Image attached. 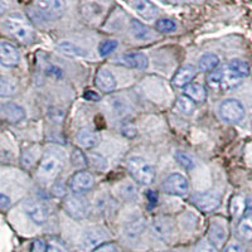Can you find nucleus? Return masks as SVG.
<instances>
[{"mask_svg": "<svg viewBox=\"0 0 252 252\" xmlns=\"http://www.w3.org/2000/svg\"><path fill=\"white\" fill-rule=\"evenodd\" d=\"M242 82V77L229 68L228 64H224L220 68L215 69L207 76V83L211 89L220 92H226L235 89Z\"/></svg>", "mask_w": 252, "mask_h": 252, "instance_id": "nucleus-1", "label": "nucleus"}, {"mask_svg": "<svg viewBox=\"0 0 252 252\" xmlns=\"http://www.w3.org/2000/svg\"><path fill=\"white\" fill-rule=\"evenodd\" d=\"M66 5L60 0H42L34 1L29 9V14L35 19H40L43 22H52L57 20L64 13Z\"/></svg>", "mask_w": 252, "mask_h": 252, "instance_id": "nucleus-2", "label": "nucleus"}, {"mask_svg": "<svg viewBox=\"0 0 252 252\" xmlns=\"http://www.w3.org/2000/svg\"><path fill=\"white\" fill-rule=\"evenodd\" d=\"M3 27L9 34L22 43H32L35 38L34 29L32 28L27 20L20 19V18H8L4 20Z\"/></svg>", "mask_w": 252, "mask_h": 252, "instance_id": "nucleus-3", "label": "nucleus"}, {"mask_svg": "<svg viewBox=\"0 0 252 252\" xmlns=\"http://www.w3.org/2000/svg\"><path fill=\"white\" fill-rule=\"evenodd\" d=\"M127 169L130 174L138 183L148 186L155 179V170L152 164L140 157H132L127 161Z\"/></svg>", "mask_w": 252, "mask_h": 252, "instance_id": "nucleus-4", "label": "nucleus"}, {"mask_svg": "<svg viewBox=\"0 0 252 252\" xmlns=\"http://www.w3.org/2000/svg\"><path fill=\"white\" fill-rule=\"evenodd\" d=\"M63 168V160L56 153H47L38 166V177L43 181H53L60 175Z\"/></svg>", "mask_w": 252, "mask_h": 252, "instance_id": "nucleus-5", "label": "nucleus"}, {"mask_svg": "<svg viewBox=\"0 0 252 252\" xmlns=\"http://www.w3.org/2000/svg\"><path fill=\"white\" fill-rule=\"evenodd\" d=\"M63 208L66 211L69 217L75 220H83L86 218L90 213V204L89 202L81 195H71L64 201Z\"/></svg>", "mask_w": 252, "mask_h": 252, "instance_id": "nucleus-6", "label": "nucleus"}, {"mask_svg": "<svg viewBox=\"0 0 252 252\" xmlns=\"http://www.w3.org/2000/svg\"><path fill=\"white\" fill-rule=\"evenodd\" d=\"M94 175L86 170H81V172L75 173L69 178L68 188L71 192L76 195L83 194V193L89 192L90 189L94 187Z\"/></svg>", "mask_w": 252, "mask_h": 252, "instance_id": "nucleus-7", "label": "nucleus"}, {"mask_svg": "<svg viewBox=\"0 0 252 252\" xmlns=\"http://www.w3.org/2000/svg\"><path fill=\"white\" fill-rule=\"evenodd\" d=\"M220 114L224 121L235 124L244 119L245 107L237 100H226L220 106Z\"/></svg>", "mask_w": 252, "mask_h": 252, "instance_id": "nucleus-8", "label": "nucleus"}, {"mask_svg": "<svg viewBox=\"0 0 252 252\" xmlns=\"http://www.w3.org/2000/svg\"><path fill=\"white\" fill-rule=\"evenodd\" d=\"M161 188H163V192L166 193V194L184 195L188 192L189 184L184 175L174 173V174H170L169 177L166 178L165 181L163 182Z\"/></svg>", "mask_w": 252, "mask_h": 252, "instance_id": "nucleus-9", "label": "nucleus"}, {"mask_svg": "<svg viewBox=\"0 0 252 252\" xmlns=\"http://www.w3.org/2000/svg\"><path fill=\"white\" fill-rule=\"evenodd\" d=\"M220 202H222V197L216 190H209L201 194H195L193 197V203L195 204V207L207 213L216 211L220 207Z\"/></svg>", "mask_w": 252, "mask_h": 252, "instance_id": "nucleus-10", "label": "nucleus"}, {"mask_svg": "<svg viewBox=\"0 0 252 252\" xmlns=\"http://www.w3.org/2000/svg\"><path fill=\"white\" fill-rule=\"evenodd\" d=\"M106 240L105 233L97 228H92L83 233V236L80 240V250L83 252L92 251L100 247L103 241Z\"/></svg>", "mask_w": 252, "mask_h": 252, "instance_id": "nucleus-11", "label": "nucleus"}, {"mask_svg": "<svg viewBox=\"0 0 252 252\" xmlns=\"http://www.w3.org/2000/svg\"><path fill=\"white\" fill-rule=\"evenodd\" d=\"M24 212L28 215V217L31 218L35 224H44L48 220V213H47V209L44 208L43 204H40L39 202L33 201V199H27L24 202Z\"/></svg>", "mask_w": 252, "mask_h": 252, "instance_id": "nucleus-12", "label": "nucleus"}, {"mask_svg": "<svg viewBox=\"0 0 252 252\" xmlns=\"http://www.w3.org/2000/svg\"><path fill=\"white\" fill-rule=\"evenodd\" d=\"M115 63L121 66L129 67V68L145 69L148 67V57L141 52H134V53H126V55L119 56L115 58Z\"/></svg>", "mask_w": 252, "mask_h": 252, "instance_id": "nucleus-13", "label": "nucleus"}, {"mask_svg": "<svg viewBox=\"0 0 252 252\" xmlns=\"http://www.w3.org/2000/svg\"><path fill=\"white\" fill-rule=\"evenodd\" d=\"M20 61L19 51L14 44L3 40L0 43V62L4 67H15Z\"/></svg>", "mask_w": 252, "mask_h": 252, "instance_id": "nucleus-14", "label": "nucleus"}, {"mask_svg": "<svg viewBox=\"0 0 252 252\" xmlns=\"http://www.w3.org/2000/svg\"><path fill=\"white\" fill-rule=\"evenodd\" d=\"M0 114L1 118L9 124H17L26 118V110L14 102L3 103L0 107Z\"/></svg>", "mask_w": 252, "mask_h": 252, "instance_id": "nucleus-15", "label": "nucleus"}, {"mask_svg": "<svg viewBox=\"0 0 252 252\" xmlns=\"http://www.w3.org/2000/svg\"><path fill=\"white\" fill-rule=\"evenodd\" d=\"M208 240L216 249H220L223 246L227 240V228L224 223L213 220L212 223L209 224Z\"/></svg>", "mask_w": 252, "mask_h": 252, "instance_id": "nucleus-16", "label": "nucleus"}, {"mask_svg": "<svg viewBox=\"0 0 252 252\" xmlns=\"http://www.w3.org/2000/svg\"><path fill=\"white\" fill-rule=\"evenodd\" d=\"M94 83L100 91L109 94L116 89V78L112 75L111 71L106 68H100L94 77Z\"/></svg>", "mask_w": 252, "mask_h": 252, "instance_id": "nucleus-17", "label": "nucleus"}, {"mask_svg": "<svg viewBox=\"0 0 252 252\" xmlns=\"http://www.w3.org/2000/svg\"><path fill=\"white\" fill-rule=\"evenodd\" d=\"M76 143L83 149H92L100 143V134L89 127H82L76 134Z\"/></svg>", "mask_w": 252, "mask_h": 252, "instance_id": "nucleus-18", "label": "nucleus"}, {"mask_svg": "<svg viewBox=\"0 0 252 252\" xmlns=\"http://www.w3.org/2000/svg\"><path fill=\"white\" fill-rule=\"evenodd\" d=\"M131 6H134L136 13L146 20H154L159 15V9L150 1H135L131 3Z\"/></svg>", "mask_w": 252, "mask_h": 252, "instance_id": "nucleus-19", "label": "nucleus"}, {"mask_svg": "<svg viewBox=\"0 0 252 252\" xmlns=\"http://www.w3.org/2000/svg\"><path fill=\"white\" fill-rule=\"evenodd\" d=\"M195 77V69L192 66H183L178 69L175 73L174 78H173V83L177 87H187L190 85L193 78Z\"/></svg>", "mask_w": 252, "mask_h": 252, "instance_id": "nucleus-20", "label": "nucleus"}, {"mask_svg": "<svg viewBox=\"0 0 252 252\" xmlns=\"http://www.w3.org/2000/svg\"><path fill=\"white\" fill-rule=\"evenodd\" d=\"M150 228H152V232L155 237H158L159 240H166V238L170 236L172 232V228H170V224L168 223V220L165 218H154L150 223Z\"/></svg>", "mask_w": 252, "mask_h": 252, "instance_id": "nucleus-21", "label": "nucleus"}, {"mask_svg": "<svg viewBox=\"0 0 252 252\" xmlns=\"http://www.w3.org/2000/svg\"><path fill=\"white\" fill-rule=\"evenodd\" d=\"M184 94L194 102H204L207 98V91L199 83H190L184 87Z\"/></svg>", "mask_w": 252, "mask_h": 252, "instance_id": "nucleus-22", "label": "nucleus"}, {"mask_svg": "<svg viewBox=\"0 0 252 252\" xmlns=\"http://www.w3.org/2000/svg\"><path fill=\"white\" fill-rule=\"evenodd\" d=\"M238 235L246 241H252V213H245L237 226Z\"/></svg>", "mask_w": 252, "mask_h": 252, "instance_id": "nucleus-23", "label": "nucleus"}, {"mask_svg": "<svg viewBox=\"0 0 252 252\" xmlns=\"http://www.w3.org/2000/svg\"><path fill=\"white\" fill-rule=\"evenodd\" d=\"M130 29H131V33L134 34L135 38L141 40L150 39L153 37V33L150 31L149 27H146L145 24L139 22V20H131L130 23Z\"/></svg>", "mask_w": 252, "mask_h": 252, "instance_id": "nucleus-24", "label": "nucleus"}, {"mask_svg": "<svg viewBox=\"0 0 252 252\" xmlns=\"http://www.w3.org/2000/svg\"><path fill=\"white\" fill-rule=\"evenodd\" d=\"M218 63H220V58L215 53H206V55H203L199 58L198 68L201 69V71H206L211 73V72H213L217 68Z\"/></svg>", "mask_w": 252, "mask_h": 252, "instance_id": "nucleus-25", "label": "nucleus"}, {"mask_svg": "<svg viewBox=\"0 0 252 252\" xmlns=\"http://www.w3.org/2000/svg\"><path fill=\"white\" fill-rule=\"evenodd\" d=\"M145 220L143 217H139L136 220H132L130 223H127L125 228V232L126 235L129 236V237L134 238V237H138L140 236L141 233L144 232V229H145Z\"/></svg>", "mask_w": 252, "mask_h": 252, "instance_id": "nucleus-26", "label": "nucleus"}, {"mask_svg": "<svg viewBox=\"0 0 252 252\" xmlns=\"http://www.w3.org/2000/svg\"><path fill=\"white\" fill-rule=\"evenodd\" d=\"M57 49L63 53V55L68 56V57H86V53L77 47L76 44L71 43V42H62L57 46Z\"/></svg>", "mask_w": 252, "mask_h": 252, "instance_id": "nucleus-27", "label": "nucleus"}, {"mask_svg": "<svg viewBox=\"0 0 252 252\" xmlns=\"http://www.w3.org/2000/svg\"><path fill=\"white\" fill-rule=\"evenodd\" d=\"M231 215L235 218H242L246 213V201L241 195H235L231 199Z\"/></svg>", "mask_w": 252, "mask_h": 252, "instance_id": "nucleus-28", "label": "nucleus"}, {"mask_svg": "<svg viewBox=\"0 0 252 252\" xmlns=\"http://www.w3.org/2000/svg\"><path fill=\"white\" fill-rule=\"evenodd\" d=\"M17 83L10 78L1 77L0 80V96L1 97H9L17 94Z\"/></svg>", "mask_w": 252, "mask_h": 252, "instance_id": "nucleus-29", "label": "nucleus"}, {"mask_svg": "<svg viewBox=\"0 0 252 252\" xmlns=\"http://www.w3.org/2000/svg\"><path fill=\"white\" fill-rule=\"evenodd\" d=\"M229 66V68L235 71L240 77H247L250 75V66L249 63L245 62L242 60H231L228 63H227Z\"/></svg>", "mask_w": 252, "mask_h": 252, "instance_id": "nucleus-30", "label": "nucleus"}, {"mask_svg": "<svg viewBox=\"0 0 252 252\" xmlns=\"http://www.w3.org/2000/svg\"><path fill=\"white\" fill-rule=\"evenodd\" d=\"M177 109L181 112H183V114L190 115L195 110V102L184 94V96H181L177 100Z\"/></svg>", "mask_w": 252, "mask_h": 252, "instance_id": "nucleus-31", "label": "nucleus"}, {"mask_svg": "<svg viewBox=\"0 0 252 252\" xmlns=\"http://www.w3.org/2000/svg\"><path fill=\"white\" fill-rule=\"evenodd\" d=\"M157 29L161 33H173V32L177 29V24H175L174 20L168 19V18H164V19H159L157 22Z\"/></svg>", "mask_w": 252, "mask_h": 252, "instance_id": "nucleus-32", "label": "nucleus"}, {"mask_svg": "<svg viewBox=\"0 0 252 252\" xmlns=\"http://www.w3.org/2000/svg\"><path fill=\"white\" fill-rule=\"evenodd\" d=\"M175 160L178 161L179 165L183 166L184 169L189 170L194 168V160L184 152H177V154H175Z\"/></svg>", "mask_w": 252, "mask_h": 252, "instance_id": "nucleus-33", "label": "nucleus"}, {"mask_svg": "<svg viewBox=\"0 0 252 252\" xmlns=\"http://www.w3.org/2000/svg\"><path fill=\"white\" fill-rule=\"evenodd\" d=\"M71 161L72 164L75 166H77V168H85V166L89 164V159H87L86 155L83 154V153L78 149H75L72 152Z\"/></svg>", "mask_w": 252, "mask_h": 252, "instance_id": "nucleus-34", "label": "nucleus"}, {"mask_svg": "<svg viewBox=\"0 0 252 252\" xmlns=\"http://www.w3.org/2000/svg\"><path fill=\"white\" fill-rule=\"evenodd\" d=\"M116 48H118V42H116V40H103L102 43L100 44V47H98V53H100V56H102V57H106V56L111 55L112 52Z\"/></svg>", "mask_w": 252, "mask_h": 252, "instance_id": "nucleus-35", "label": "nucleus"}, {"mask_svg": "<svg viewBox=\"0 0 252 252\" xmlns=\"http://www.w3.org/2000/svg\"><path fill=\"white\" fill-rule=\"evenodd\" d=\"M87 159H89L90 164H91L94 168H96L97 170H105L107 168L106 160H105V159H103L101 155L94 154V153H92L91 155H89V158H87Z\"/></svg>", "mask_w": 252, "mask_h": 252, "instance_id": "nucleus-36", "label": "nucleus"}, {"mask_svg": "<svg viewBox=\"0 0 252 252\" xmlns=\"http://www.w3.org/2000/svg\"><path fill=\"white\" fill-rule=\"evenodd\" d=\"M48 252H69V251L62 241L51 240L48 244Z\"/></svg>", "mask_w": 252, "mask_h": 252, "instance_id": "nucleus-37", "label": "nucleus"}, {"mask_svg": "<svg viewBox=\"0 0 252 252\" xmlns=\"http://www.w3.org/2000/svg\"><path fill=\"white\" fill-rule=\"evenodd\" d=\"M29 252H48V245L43 240H35L33 241Z\"/></svg>", "mask_w": 252, "mask_h": 252, "instance_id": "nucleus-38", "label": "nucleus"}, {"mask_svg": "<svg viewBox=\"0 0 252 252\" xmlns=\"http://www.w3.org/2000/svg\"><path fill=\"white\" fill-rule=\"evenodd\" d=\"M195 252H217V249H216L211 242L201 241V242L195 246Z\"/></svg>", "mask_w": 252, "mask_h": 252, "instance_id": "nucleus-39", "label": "nucleus"}, {"mask_svg": "<svg viewBox=\"0 0 252 252\" xmlns=\"http://www.w3.org/2000/svg\"><path fill=\"white\" fill-rule=\"evenodd\" d=\"M94 252H118V249L114 244H102L100 247L94 250Z\"/></svg>", "mask_w": 252, "mask_h": 252, "instance_id": "nucleus-40", "label": "nucleus"}, {"mask_svg": "<svg viewBox=\"0 0 252 252\" xmlns=\"http://www.w3.org/2000/svg\"><path fill=\"white\" fill-rule=\"evenodd\" d=\"M121 132H123L125 136H127V138H134L135 135H136V129H135L134 126H124L123 130H121Z\"/></svg>", "mask_w": 252, "mask_h": 252, "instance_id": "nucleus-41", "label": "nucleus"}, {"mask_svg": "<svg viewBox=\"0 0 252 252\" xmlns=\"http://www.w3.org/2000/svg\"><path fill=\"white\" fill-rule=\"evenodd\" d=\"M223 252H246L245 249L241 245L238 244H229L228 246H226V249L223 250Z\"/></svg>", "mask_w": 252, "mask_h": 252, "instance_id": "nucleus-42", "label": "nucleus"}, {"mask_svg": "<svg viewBox=\"0 0 252 252\" xmlns=\"http://www.w3.org/2000/svg\"><path fill=\"white\" fill-rule=\"evenodd\" d=\"M146 197H148V201L150 202V204H152V206L157 204V202H158L157 192H154V190H148V193H146Z\"/></svg>", "mask_w": 252, "mask_h": 252, "instance_id": "nucleus-43", "label": "nucleus"}, {"mask_svg": "<svg viewBox=\"0 0 252 252\" xmlns=\"http://www.w3.org/2000/svg\"><path fill=\"white\" fill-rule=\"evenodd\" d=\"M9 206H10V198H8L3 193L0 195V207H1V209H6Z\"/></svg>", "mask_w": 252, "mask_h": 252, "instance_id": "nucleus-44", "label": "nucleus"}, {"mask_svg": "<svg viewBox=\"0 0 252 252\" xmlns=\"http://www.w3.org/2000/svg\"><path fill=\"white\" fill-rule=\"evenodd\" d=\"M48 75L56 76V77H62V69H60L58 67L51 66V68H48Z\"/></svg>", "mask_w": 252, "mask_h": 252, "instance_id": "nucleus-45", "label": "nucleus"}, {"mask_svg": "<svg viewBox=\"0 0 252 252\" xmlns=\"http://www.w3.org/2000/svg\"><path fill=\"white\" fill-rule=\"evenodd\" d=\"M85 98L86 100H91V101H98V94H94V91H87L86 94H85Z\"/></svg>", "mask_w": 252, "mask_h": 252, "instance_id": "nucleus-46", "label": "nucleus"}, {"mask_svg": "<svg viewBox=\"0 0 252 252\" xmlns=\"http://www.w3.org/2000/svg\"><path fill=\"white\" fill-rule=\"evenodd\" d=\"M246 213H252V197L246 199Z\"/></svg>", "mask_w": 252, "mask_h": 252, "instance_id": "nucleus-47", "label": "nucleus"}]
</instances>
